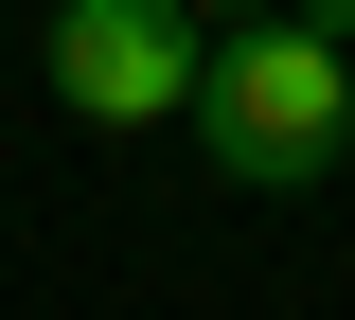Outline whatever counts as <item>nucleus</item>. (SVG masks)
Instances as JSON below:
<instances>
[{"mask_svg": "<svg viewBox=\"0 0 355 320\" xmlns=\"http://www.w3.org/2000/svg\"><path fill=\"white\" fill-rule=\"evenodd\" d=\"M196 142H214L231 196H302V178H338V142H355V53L302 36V18H231L214 71H196Z\"/></svg>", "mask_w": 355, "mask_h": 320, "instance_id": "nucleus-1", "label": "nucleus"}, {"mask_svg": "<svg viewBox=\"0 0 355 320\" xmlns=\"http://www.w3.org/2000/svg\"><path fill=\"white\" fill-rule=\"evenodd\" d=\"M214 18L196 0H53V107L71 125H196Z\"/></svg>", "mask_w": 355, "mask_h": 320, "instance_id": "nucleus-2", "label": "nucleus"}, {"mask_svg": "<svg viewBox=\"0 0 355 320\" xmlns=\"http://www.w3.org/2000/svg\"><path fill=\"white\" fill-rule=\"evenodd\" d=\"M284 18H302V36H338V53H355V0H284Z\"/></svg>", "mask_w": 355, "mask_h": 320, "instance_id": "nucleus-3", "label": "nucleus"}, {"mask_svg": "<svg viewBox=\"0 0 355 320\" xmlns=\"http://www.w3.org/2000/svg\"><path fill=\"white\" fill-rule=\"evenodd\" d=\"M196 18H214V36H231V18H284V0H196Z\"/></svg>", "mask_w": 355, "mask_h": 320, "instance_id": "nucleus-4", "label": "nucleus"}]
</instances>
